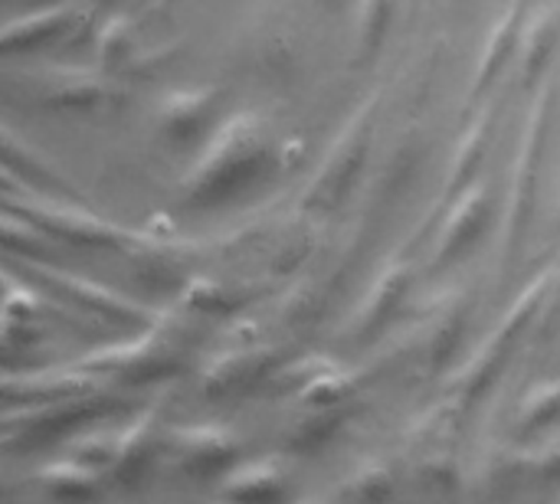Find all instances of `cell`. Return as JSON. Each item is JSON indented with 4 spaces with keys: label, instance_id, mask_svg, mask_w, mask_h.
<instances>
[{
    "label": "cell",
    "instance_id": "cell-1",
    "mask_svg": "<svg viewBox=\"0 0 560 504\" xmlns=\"http://www.w3.org/2000/svg\"><path fill=\"white\" fill-rule=\"evenodd\" d=\"M266 157V141L262 128L253 115L233 118L230 125L220 128L213 144L203 151L200 164L187 177V194L190 200H217L230 190H236L243 180H249Z\"/></svg>",
    "mask_w": 560,
    "mask_h": 504
},
{
    "label": "cell",
    "instance_id": "cell-2",
    "mask_svg": "<svg viewBox=\"0 0 560 504\" xmlns=\"http://www.w3.org/2000/svg\"><path fill=\"white\" fill-rule=\"evenodd\" d=\"M33 213L59 239H72V243H82V246H115L118 243L115 226H108L105 220H98L92 213H82L75 207H39Z\"/></svg>",
    "mask_w": 560,
    "mask_h": 504
},
{
    "label": "cell",
    "instance_id": "cell-3",
    "mask_svg": "<svg viewBox=\"0 0 560 504\" xmlns=\"http://www.w3.org/2000/svg\"><path fill=\"white\" fill-rule=\"evenodd\" d=\"M36 276L46 279L56 292H62V295L89 305L92 312H98L105 318H115V321H135V318H141V308L138 305L125 302L121 295H115V292H108V289H102L95 282H85V279L66 276V272H43V269Z\"/></svg>",
    "mask_w": 560,
    "mask_h": 504
},
{
    "label": "cell",
    "instance_id": "cell-4",
    "mask_svg": "<svg viewBox=\"0 0 560 504\" xmlns=\"http://www.w3.org/2000/svg\"><path fill=\"white\" fill-rule=\"evenodd\" d=\"M486 207H489V197H486L482 187H469V190L456 200L453 216L446 220L443 236H440V259L456 256L459 249H466V246L476 239L479 226L486 223Z\"/></svg>",
    "mask_w": 560,
    "mask_h": 504
},
{
    "label": "cell",
    "instance_id": "cell-5",
    "mask_svg": "<svg viewBox=\"0 0 560 504\" xmlns=\"http://www.w3.org/2000/svg\"><path fill=\"white\" fill-rule=\"evenodd\" d=\"M213 108L210 92H177L161 105V128L174 138L184 141L197 134L207 125V112Z\"/></svg>",
    "mask_w": 560,
    "mask_h": 504
},
{
    "label": "cell",
    "instance_id": "cell-6",
    "mask_svg": "<svg viewBox=\"0 0 560 504\" xmlns=\"http://www.w3.org/2000/svg\"><path fill=\"white\" fill-rule=\"evenodd\" d=\"M108 89H102V82L89 72H69L62 79L49 82V92L43 95V105L52 108H92L102 102Z\"/></svg>",
    "mask_w": 560,
    "mask_h": 504
},
{
    "label": "cell",
    "instance_id": "cell-7",
    "mask_svg": "<svg viewBox=\"0 0 560 504\" xmlns=\"http://www.w3.org/2000/svg\"><path fill=\"white\" fill-rule=\"evenodd\" d=\"M259 371H262V354L256 351H240L236 358H223L213 371H207V394H230L233 387H243Z\"/></svg>",
    "mask_w": 560,
    "mask_h": 504
},
{
    "label": "cell",
    "instance_id": "cell-8",
    "mask_svg": "<svg viewBox=\"0 0 560 504\" xmlns=\"http://www.w3.org/2000/svg\"><path fill=\"white\" fill-rule=\"evenodd\" d=\"M555 33H558V26L551 23V16H535L532 26L525 30V69H528V75H535L541 69V62L551 56Z\"/></svg>",
    "mask_w": 560,
    "mask_h": 504
},
{
    "label": "cell",
    "instance_id": "cell-9",
    "mask_svg": "<svg viewBox=\"0 0 560 504\" xmlns=\"http://www.w3.org/2000/svg\"><path fill=\"white\" fill-rule=\"evenodd\" d=\"M560 410V380L558 384H541L535 387L525 403H522V426L525 430H538L541 423H548Z\"/></svg>",
    "mask_w": 560,
    "mask_h": 504
},
{
    "label": "cell",
    "instance_id": "cell-10",
    "mask_svg": "<svg viewBox=\"0 0 560 504\" xmlns=\"http://www.w3.org/2000/svg\"><path fill=\"white\" fill-rule=\"evenodd\" d=\"M407 285V272H404V266H394L381 282H377V298H371V308L364 312V328L371 325H381L384 318H387V312L394 308V302H397V295H400V289Z\"/></svg>",
    "mask_w": 560,
    "mask_h": 504
},
{
    "label": "cell",
    "instance_id": "cell-11",
    "mask_svg": "<svg viewBox=\"0 0 560 504\" xmlns=\"http://www.w3.org/2000/svg\"><path fill=\"white\" fill-rule=\"evenodd\" d=\"M184 453H187V462H200L207 469V466H213V462L230 456V439L220 436V433H210V430L190 433L187 443H184Z\"/></svg>",
    "mask_w": 560,
    "mask_h": 504
},
{
    "label": "cell",
    "instance_id": "cell-12",
    "mask_svg": "<svg viewBox=\"0 0 560 504\" xmlns=\"http://www.w3.org/2000/svg\"><path fill=\"white\" fill-rule=\"evenodd\" d=\"M486 134H489V118H486L476 131H469V134H466V141H463V148H459V154H456V174H453V184H463V180L469 177V171L476 167V161L482 157V151H486Z\"/></svg>",
    "mask_w": 560,
    "mask_h": 504
},
{
    "label": "cell",
    "instance_id": "cell-13",
    "mask_svg": "<svg viewBox=\"0 0 560 504\" xmlns=\"http://www.w3.org/2000/svg\"><path fill=\"white\" fill-rule=\"evenodd\" d=\"M66 23H69V10L52 7V10H46L43 16L23 20V26H10V30H23V39H36V36H49V33L62 30Z\"/></svg>",
    "mask_w": 560,
    "mask_h": 504
},
{
    "label": "cell",
    "instance_id": "cell-14",
    "mask_svg": "<svg viewBox=\"0 0 560 504\" xmlns=\"http://www.w3.org/2000/svg\"><path fill=\"white\" fill-rule=\"evenodd\" d=\"M512 36H515V16H509L499 30H495V36H492V43H489V49H486V66H482V82H489V75L495 72V66L502 62V56L509 52V43H512Z\"/></svg>",
    "mask_w": 560,
    "mask_h": 504
}]
</instances>
